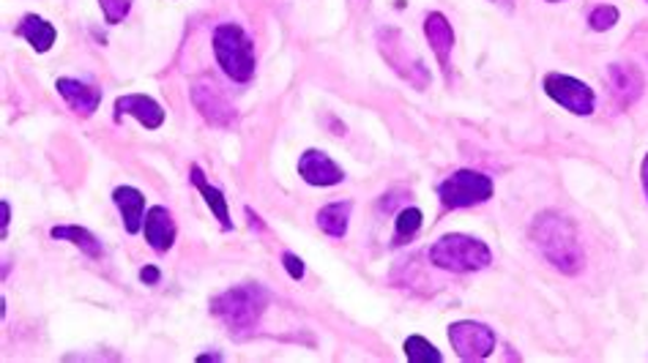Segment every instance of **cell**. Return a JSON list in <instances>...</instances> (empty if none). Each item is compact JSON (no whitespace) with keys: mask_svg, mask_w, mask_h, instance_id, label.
<instances>
[{"mask_svg":"<svg viewBox=\"0 0 648 363\" xmlns=\"http://www.w3.org/2000/svg\"><path fill=\"white\" fill-rule=\"evenodd\" d=\"M542 93H545L556 107L574 115V118H592L599 107V96L592 82L567 75V72H547V75L542 77Z\"/></svg>","mask_w":648,"mask_h":363,"instance_id":"52a82bcc","label":"cell"},{"mask_svg":"<svg viewBox=\"0 0 648 363\" xmlns=\"http://www.w3.org/2000/svg\"><path fill=\"white\" fill-rule=\"evenodd\" d=\"M7 314H9V301H7V296H0V317L7 320Z\"/></svg>","mask_w":648,"mask_h":363,"instance_id":"836d02e7","label":"cell"},{"mask_svg":"<svg viewBox=\"0 0 648 363\" xmlns=\"http://www.w3.org/2000/svg\"><path fill=\"white\" fill-rule=\"evenodd\" d=\"M410 197H414V194H410V189H405V186L386 189V192L378 194L376 213L378 216H394L399 208H403V205L410 203Z\"/></svg>","mask_w":648,"mask_h":363,"instance_id":"d4e9b609","label":"cell"},{"mask_svg":"<svg viewBox=\"0 0 648 363\" xmlns=\"http://www.w3.org/2000/svg\"><path fill=\"white\" fill-rule=\"evenodd\" d=\"M140 235L154 255H170L178 244V224L173 210L167 205H149V213H145Z\"/></svg>","mask_w":648,"mask_h":363,"instance_id":"5bb4252c","label":"cell"},{"mask_svg":"<svg viewBox=\"0 0 648 363\" xmlns=\"http://www.w3.org/2000/svg\"><path fill=\"white\" fill-rule=\"evenodd\" d=\"M113 199L115 210H118L120 228H124L126 235H140L142 233V222H145V213H149V197L145 192L131 183H118L110 194Z\"/></svg>","mask_w":648,"mask_h":363,"instance_id":"e0dca14e","label":"cell"},{"mask_svg":"<svg viewBox=\"0 0 648 363\" xmlns=\"http://www.w3.org/2000/svg\"><path fill=\"white\" fill-rule=\"evenodd\" d=\"M12 257H3V260H0V282H7L9 278V273H12Z\"/></svg>","mask_w":648,"mask_h":363,"instance_id":"d6a6232c","label":"cell"},{"mask_svg":"<svg viewBox=\"0 0 648 363\" xmlns=\"http://www.w3.org/2000/svg\"><path fill=\"white\" fill-rule=\"evenodd\" d=\"M435 197L444 213L479 208L495 197V178L477 167H457L435 183Z\"/></svg>","mask_w":648,"mask_h":363,"instance_id":"8992f818","label":"cell"},{"mask_svg":"<svg viewBox=\"0 0 648 363\" xmlns=\"http://www.w3.org/2000/svg\"><path fill=\"white\" fill-rule=\"evenodd\" d=\"M403 355L408 363H444L446 355L435 341H430L421 334L405 336L403 341Z\"/></svg>","mask_w":648,"mask_h":363,"instance_id":"7402d4cb","label":"cell"},{"mask_svg":"<svg viewBox=\"0 0 648 363\" xmlns=\"http://www.w3.org/2000/svg\"><path fill=\"white\" fill-rule=\"evenodd\" d=\"M376 47L386 66L403 82H408L414 91H427L432 82V72L424 63V57L414 50V41L405 36L403 28L397 25H381L376 30Z\"/></svg>","mask_w":648,"mask_h":363,"instance_id":"5b68a950","label":"cell"},{"mask_svg":"<svg viewBox=\"0 0 648 363\" xmlns=\"http://www.w3.org/2000/svg\"><path fill=\"white\" fill-rule=\"evenodd\" d=\"M487 3H507V0H487Z\"/></svg>","mask_w":648,"mask_h":363,"instance_id":"d590c367","label":"cell"},{"mask_svg":"<svg viewBox=\"0 0 648 363\" xmlns=\"http://www.w3.org/2000/svg\"><path fill=\"white\" fill-rule=\"evenodd\" d=\"M244 219H246V228H250L252 233H257V235L268 233V222L263 219L261 213H257L255 208H252V205H244Z\"/></svg>","mask_w":648,"mask_h":363,"instance_id":"f1b7e54d","label":"cell"},{"mask_svg":"<svg viewBox=\"0 0 648 363\" xmlns=\"http://www.w3.org/2000/svg\"><path fill=\"white\" fill-rule=\"evenodd\" d=\"M424 230V210L419 205L408 203L394 213V230L392 241H389V249H403V246H410L419 233Z\"/></svg>","mask_w":648,"mask_h":363,"instance_id":"44dd1931","label":"cell"},{"mask_svg":"<svg viewBox=\"0 0 648 363\" xmlns=\"http://www.w3.org/2000/svg\"><path fill=\"white\" fill-rule=\"evenodd\" d=\"M274 296L261 282H239L211 296L208 314L223 325L233 339H250L261 328Z\"/></svg>","mask_w":648,"mask_h":363,"instance_id":"7a4b0ae2","label":"cell"},{"mask_svg":"<svg viewBox=\"0 0 648 363\" xmlns=\"http://www.w3.org/2000/svg\"><path fill=\"white\" fill-rule=\"evenodd\" d=\"M421 34H424V41L427 47H430L432 57L439 61L441 75H444V80L452 86V55H455L457 44L455 25H452V20L446 17L444 12L432 9V12H427L424 17H421Z\"/></svg>","mask_w":648,"mask_h":363,"instance_id":"30bf717a","label":"cell"},{"mask_svg":"<svg viewBox=\"0 0 648 363\" xmlns=\"http://www.w3.org/2000/svg\"><path fill=\"white\" fill-rule=\"evenodd\" d=\"M137 0H97L99 12H102V20L107 28H118L129 20L131 9H135Z\"/></svg>","mask_w":648,"mask_h":363,"instance_id":"cb8c5ba5","label":"cell"},{"mask_svg":"<svg viewBox=\"0 0 648 363\" xmlns=\"http://www.w3.org/2000/svg\"><path fill=\"white\" fill-rule=\"evenodd\" d=\"M279 262H282V271L288 273V278H291V282L302 284L304 278H307V262H304V257L298 255V251L284 249L282 255H279Z\"/></svg>","mask_w":648,"mask_h":363,"instance_id":"484cf974","label":"cell"},{"mask_svg":"<svg viewBox=\"0 0 648 363\" xmlns=\"http://www.w3.org/2000/svg\"><path fill=\"white\" fill-rule=\"evenodd\" d=\"M296 172L307 186L313 189H334L347 181V172L329 151L323 148H307L298 154Z\"/></svg>","mask_w":648,"mask_h":363,"instance_id":"7c38bea8","label":"cell"},{"mask_svg":"<svg viewBox=\"0 0 648 363\" xmlns=\"http://www.w3.org/2000/svg\"><path fill=\"white\" fill-rule=\"evenodd\" d=\"M12 219H14L12 199L3 197L0 199V241H7L9 233H12Z\"/></svg>","mask_w":648,"mask_h":363,"instance_id":"83f0119b","label":"cell"},{"mask_svg":"<svg viewBox=\"0 0 648 363\" xmlns=\"http://www.w3.org/2000/svg\"><path fill=\"white\" fill-rule=\"evenodd\" d=\"M427 262L435 271L452 273V276H471V273L487 271L495 262V255L487 241L479 235L444 233L427 246Z\"/></svg>","mask_w":648,"mask_h":363,"instance_id":"277c9868","label":"cell"},{"mask_svg":"<svg viewBox=\"0 0 648 363\" xmlns=\"http://www.w3.org/2000/svg\"><path fill=\"white\" fill-rule=\"evenodd\" d=\"M529 241L536 255L561 276H581L586 271V246L572 216L558 208H545L531 216Z\"/></svg>","mask_w":648,"mask_h":363,"instance_id":"6da1fadb","label":"cell"},{"mask_svg":"<svg viewBox=\"0 0 648 363\" xmlns=\"http://www.w3.org/2000/svg\"><path fill=\"white\" fill-rule=\"evenodd\" d=\"M55 93L61 96V102L66 104L77 118H93L102 109L104 102V88H99L97 82H88L82 77H58Z\"/></svg>","mask_w":648,"mask_h":363,"instance_id":"4fadbf2b","label":"cell"},{"mask_svg":"<svg viewBox=\"0 0 648 363\" xmlns=\"http://www.w3.org/2000/svg\"><path fill=\"white\" fill-rule=\"evenodd\" d=\"M131 118L145 131H160L167 124V109L151 93H120L113 102V124Z\"/></svg>","mask_w":648,"mask_h":363,"instance_id":"8fae6325","label":"cell"},{"mask_svg":"<svg viewBox=\"0 0 648 363\" xmlns=\"http://www.w3.org/2000/svg\"><path fill=\"white\" fill-rule=\"evenodd\" d=\"M646 3H648V0H646Z\"/></svg>","mask_w":648,"mask_h":363,"instance_id":"8d00e7d4","label":"cell"},{"mask_svg":"<svg viewBox=\"0 0 648 363\" xmlns=\"http://www.w3.org/2000/svg\"><path fill=\"white\" fill-rule=\"evenodd\" d=\"M189 102H192L194 113L203 118V124H208L211 129L228 131L233 126H239L241 113L228 93L219 88V82L208 75H200L189 82Z\"/></svg>","mask_w":648,"mask_h":363,"instance_id":"ba28073f","label":"cell"},{"mask_svg":"<svg viewBox=\"0 0 648 363\" xmlns=\"http://www.w3.org/2000/svg\"><path fill=\"white\" fill-rule=\"evenodd\" d=\"M351 222L353 199H331V203L320 205L318 213H315V224L331 241H345L351 233Z\"/></svg>","mask_w":648,"mask_h":363,"instance_id":"ffe728a7","label":"cell"},{"mask_svg":"<svg viewBox=\"0 0 648 363\" xmlns=\"http://www.w3.org/2000/svg\"><path fill=\"white\" fill-rule=\"evenodd\" d=\"M162 268L154 265V262H142L140 268H137V282L142 284V287H160L162 284Z\"/></svg>","mask_w":648,"mask_h":363,"instance_id":"4316f807","label":"cell"},{"mask_svg":"<svg viewBox=\"0 0 648 363\" xmlns=\"http://www.w3.org/2000/svg\"><path fill=\"white\" fill-rule=\"evenodd\" d=\"M621 9L615 3H594L586 12V28L592 34H608V30L619 28Z\"/></svg>","mask_w":648,"mask_h":363,"instance_id":"603a6c76","label":"cell"},{"mask_svg":"<svg viewBox=\"0 0 648 363\" xmlns=\"http://www.w3.org/2000/svg\"><path fill=\"white\" fill-rule=\"evenodd\" d=\"M194 361L198 363H225V352H219V350L200 352V355H194Z\"/></svg>","mask_w":648,"mask_h":363,"instance_id":"1f68e13d","label":"cell"},{"mask_svg":"<svg viewBox=\"0 0 648 363\" xmlns=\"http://www.w3.org/2000/svg\"><path fill=\"white\" fill-rule=\"evenodd\" d=\"M545 3H550V7H558V3H569V0H545Z\"/></svg>","mask_w":648,"mask_h":363,"instance_id":"e575fe53","label":"cell"},{"mask_svg":"<svg viewBox=\"0 0 648 363\" xmlns=\"http://www.w3.org/2000/svg\"><path fill=\"white\" fill-rule=\"evenodd\" d=\"M446 339H449L452 352H455L462 363L490 361V358L495 355V350H498V334H495L493 325L473 317H462L449 323Z\"/></svg>","mask_w":648,"mask_h":363,"instance_id":"9c48e42d","label":"cell"},{"mask_svg":"<svg viewBox=\"0 0 648 363\" xmlns=\"http://www.w3.org/2000/svg\"><path fill=\"white\" fill-rule=\"evenodd\" d=\"M12 34L17 36L20 41H25V44H28L36 55H47V52L55 50V44H58L55 23H52V20H47L45 14H36V12L23 14V17L14 23Z\"/></svg>","mask_w":648,"mask_h":363,"instance_id":"ac0fdd59","label":"cell"},{"mask_svg":"<svg viewBox=\"0 0 648 363\" xmlns=\"http://www.w3.org/2000/svg\"><path fill=\"white\" fill-rule=\"evenodd\" d=\"M211 55L225 80L233 86H250L257 75V47L250 30L236 20L216 23L211 30Z\"/></svg>","mask_w":648,"mask_h":363,"instance_id":"3957f363","label":"cell"},{"mask_svg":"<svg viewBox=\"0 0 648 363\" xmlns=\"http://www.w3.org/2000/svg\"><path fill=\"white\" fill-rule=\"evenodd\" d=\"M50 241H58V244L75 246L82 257L99 262L104 260L107 249H104L102 238H99L93 230L82 228V224H52L50 228Z\"/></svg>","mask_w":648,"mask_h":363,"instance_id":"d6986e66","label":"cell"},{"mask_svg":"<svg viewBox=\"0 0 648 363\" xmlns=\"http://www.w3.org/2000/svg\"><path fill=\"white\" fill-rule=\"evenodd\" d=\"M608 86L610 96H613L615 107L630 109L632 104L640 102V96L646 93V75L637 63H610L608 66Z\"/></svg>","mask_w":648,"mask_h":363,"instance_id":"2e32d148","label":"cell"},{"mask_svg":"<svg viewBox=\"0 0 648 363\" xmlns=\"http://www.w3.org/2000/svg\"><path fill=\"white\" fill-rule=\"evenodd\" d=\"M187 178H189V183H192L194 192L200 194V199H203L205 208L211 210V219H216L219 230H223V233H233L236 222H233L230 203H228V197H225L223 189L216 186V183H211L208 172H205L198 161H192V165H189Z\"/></svg>","mask_w":648,"mask_h":363,"instance_id":"9a60e30c","label":"cell"},{"mask_svg":"<svg viewBox=\"0 0 648 363\" xmlns=\"http://www.w3.org/2000/svg\"><path fill=\"white\" fill-rule=\"evenodd\" d=\"M326 126H329V131L334 137H345L347 134V124L342 118H336V115H326Z\"/></svg>","mask_w":648,"mask_h":363,"instance_id":"f546056e","label":"cell"},{"mask_svg":"<svg viewBox=\"0 0 648 363\" xmlns=\"http://www.w3.org/2000/svg\"><path fill=\"white\" fill-rule=\"evenodd\" d=\"M637 178H640L643 197H646V203H648V151H646V154H643V159H640V170H637Z\"/></svg>","mask_w":648,"mask_h":363,"instance_id":"4dcf8cb0","label":"cell"}]
</instances>
